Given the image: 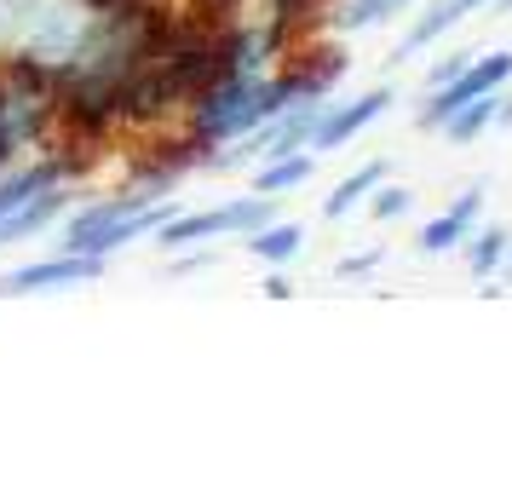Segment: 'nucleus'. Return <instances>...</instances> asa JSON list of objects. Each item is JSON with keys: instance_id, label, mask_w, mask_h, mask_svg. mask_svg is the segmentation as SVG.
Returning <instances> with one entry per match:
<instances>
[{"instance_id": "7", "label": "nucleus", "mask_w": 512, "mask_h": 495, "mask_svg": "<svg viewBox=\"0 0 512 495\" xmlns=\"http://www.w3.org/2000/svg\"><path fill=\"white\" fill-rule=\"evenodd\" d=\"M478 219H484V179H478V185H466L443 213H432V219L420 225L415 248L426 254V260H438V254H455V248L466 242V231H472Z\"/></svg>"}, {"instance_id": "13", "label": "nucleus", "mask_w": 512, "mask_h": 495, "mask_svg": "<svg viewBox=\"0 0 512 495\" xmlns=\"http://www.w3.org/2000/svg\"><path fill=\"white\" fill-rule=\"evenodd\" d=\"M461 248H466L472 277H495V271H501V260H507V248H512V231H507V225H472Z\"/></svg>"}, {"instance_id": "20", "label": "nucleus", "mask_w": 512, "mask_h": 495, "mask_svg": "<svg viewBox=\"0 0 512 495\" xmlns=\"http://www.w3.org/2000/svg\"><path fill=\"white\" fill-rule=\"evenodd\" d=\"M213 12H225V18H242V6H254V0H202Z\"/></svg>"}, {"instance_id": "5", "label": "nucleus", "mask_w": 512, "mask_h": 495, "mask_svg": "<svg viewBox=\"0 0 512 495\" xmlns=\"http://www.w3.org/2000/svg\"><path fill=\"white\" fill-rule=\"evenodd\" d=\"M93 277H104V260L58 248L52 260H29V265L0 271V300H12V294H58V288H81Z\"/></svg>"}, {"instance_id": "1", "label": "nucleus", "mask_w": 512, "mask_h": 495, "mask_svg": "<svg viewBox=\"0 0 512 495\" xmlns=\"http://www.w3.org/2000/svg\"><path fill=\"white\" fill-rule=\"evenodd\" d=\"M265 116H277V87H271V70H265V75H219V81H208V87L185 104L179 127H185L196 144L225 150V144L248 139Z\"/></svg>"}, {"instance_id": "10", "label": "nucleus", "mask_w": 512, "mask_h": 495, "mask_svg": "<svg viewBox=\"0 0 512 495\" xmlns=\"http://www.w3.org/2000/svg\"><path fill=\"white\" fill-rule=\"evenodd\" d=\"M311 173H317V156H311V150L265 156V162H259V173H254V190H259V196H282V190H300Z\"/></svg>"}, {"instance_id": "2", "label": "nucleus", "mask_w": 512, "mask_h": 495, "mask_svg": "<svg viewBox=\"0 0 512 495\" xmlns=\"http://www.w3.org/2000/svg\"><path fill=\"white\" fill-rule=\"evenodd\" d=\"M173 213H179V208H173L167 196L139 202V196L116 190V196H98V202H87V208L64 213V242H58V248H70V254H93V260H110V254H121V248H133V242H144V236H156Z\"/></svg>"}, {"instance_id": "9", "label": "nucleus", "mask_w": 512, "mask_h": 495, "mask_svg": "<svg viewBox=\"0 0 512 495\" xmlns=\"http://www.w3.org/2000/svg\"><path fill=\"white\" fill-rule=\"evenodd\" d=\"M484 6H489V0H438V6H426L415 24H409V35L392 47V64H409L415 52H426L432 41H443V35L461 24L466 12H484Z\"/></svg>"}, {"instance_id": "14", "label": "nucleus", "mask_w": 512, "mask_h": 495, "mask_svg": "<svg viewBox=\"0 0 512 495\" xmlns=\"http://www.w3.org/2000/svg\"><path fill=\"white\" fill-rule=\"evenodd\" d=\"M501 93H507V87H501ZM501 93H478V98H466V104H461V110H455L449 121H443L438 133H449L455 144H472V139H484L489 127H495V110H501Z\"/></svg>"}, {"instance_id": "22", "label": "nucleus", "mask_w": 512, "mask_h": 495, "mask_svg": "<svg viewBox=\"0 0 512 495\" xmlns=\"http://www.w3.org/2000/svg\"><path fill=\"white\" fill-rule=\"evenodd\" d=\"M397 6H409V0H397Z\"/></svg>"}, {"instance_id": "3", "label": "nucleus", "mask_w": 512, "mask_h": 495, "mask_svg": "<svg viewBox=\"0 0 512 495\" xmlns=\"http://www.w3.org/2000/svg\"><path fill=\"white\" fill-rule=\"evenodd\" d=\"M265 219H277L271 196H236V202H219V208H202V213H173L162 231L150 236L156 248L179 254V248H196V242H219V236H248L259 231Z\"/></svg>"}, {"instance_id": "4", "label": "nucleus", "mask_w": 512, "mask_h": 495, "mask_svg": "<svg viewBox=\"0 0 512 495\" xmlns=\"http://www.w3.org/2000/svg\"><path fill=\"white\" fill-rule=\"evenodd\" d=\"M512 81V47H501V52H484V58H466L461 70L449 75V81H438L432 93H426V104H420V116H415V127L420 133H438L443 121L461 110L466 98H478V93H501Z\"/></svg>"}, {"instance_id": "8", "label": "nucleus", "mask_w": 512, "mask_h": 495, "mask_svg": "<svg viewBox=\"0 0 512 495\" xmlns=\"http://www.w3.org/2000/svg\"><path fill=\"white\" fill-rule=\"evenodd\" d=\"M328 6L334 0H265V29L288 52L305 35H328Z\"/></svg>"}, {"instance_id": "11", "label": "nucleus", "mask_w": 512, "mask_h": 495, "mask_svg": "<svg viewBox=\"0 0 512 495\" xmlns=\"http://www.w3.org/2000/svg\"><path fill=\"white\" fill-rule=\"evenodd\" d=\"M300 248H305V225H294V219H265L259 231H248V254L265 265H288Z\"/></svg>"}, {"instance_id": "17", "label": "nucleus", "mask_w": 512, "mask_h": 495, "mask_svg": "<svg viewBox=\"0 0 512 495\" xmlns=\"http://www.w3.org/2000/svg\"><path fill=\"white\" fill-rule=\"evenodd\" d=\"M208 265H219V254H213V248H196V254H185V248H179V260H173V277H190V271H208Z\"/></svg>"}, {"instance_id": "15", "label": "nucleus", "mask_w": 512, "mask_h": 495, "mask_svg": "<svg viewBox=\"0 0 512 495\" xmlns=\"http://www.w3.org/2000/svg\"><path fill=\"white\" fill-rule=\"evenodd\" d=\"M392 12H397V0H334L328 6V29L334 35H357L369 24H386Z\"/></svg>"}, {"instance_id": "6", "label": "nucleus", "mask_w": 512, "mask_h": 495, "mask_svg": "<svg viewBox=\"0 0 512 495\" xmlns=\"http://www.w3.org/2000/svg\"><path fill=\"white\" fill-rule=\"evenodd\" d=\"M397 104L392 87H369V93L346 98V104H317V121H311V139H305V150H346L369 121H380L386 110Z\"/></svg>"}, {"instance_id": "12", "label": "nucleus", "mask_w": 512, "mask_h": 495, "mask_svg": "<svg viewBox=\"0 0 512 495\" xmlns=\"http://www.w3.org/2000/svg\"><path fill=\"white\" fill-rule=\"evenodd\" d=\"M386 173H392L386 162H363V167H351L346 179H340V185H334V190L323 196V219H346V213L357 208V202H363V196H369V190L380 185V179H386Z\"/></svg>"}, {"instance_id": "18", "label": "nucleus", "mask_w": 512, "mask_h": 495, "mask_svg": "<svg viewBox=\"0 0 512 495\" xmlns=\"http://www.w3.org/2000/svg\"><path fill=\"white\" fill-rule=\"evenodd\" d=\"M380 260H386V248H369V254H351V260H340L334 271H340V277H363V271H374Z\"/></svg>"}, {"instance_id": "16", "label": "nucleus", "mask_w": 512, "mask_h": 495, "mask_svg": "<svg viewBox=\"0 0 512 495\" xmlns=\"http://www.w3.org/2000/svg\"><path fill=\"white\" fill-rule=\"evenodd\" d=\"M363 202H369V213L380 219V225H392V219H403V213L415 208V190H403V185H386V179H380V185H374L369 196H363Z\"/></svg>"}, {"instance_id": "19", "label": "nucleus", "mask_w": 512, "mask_h": 495, "mask_svg": "<svg viewBox=\"0 0 512 495\" xmlns=\"http://www.w3.org/2000/svg\"><path fill=\"white\" fill-rule=\"evenodd\" d=\"M288 294H294L288 271H271V277H265V300H288Z\"/></svg>"}, {"instance_id": "21", "label": "nucleus", "mask_w": 512, "mask_h": 495, "mask_svg": "<svg viewBox=\"0 0 512 495\" xmlns=\"http://www.w3.org/2000/svg\"><path fill=\"white\" fill-rule=\"evenodd\" d=\"M495 127H512V98L501 93V110H495Z\"/></svg>"}]
</instances>
